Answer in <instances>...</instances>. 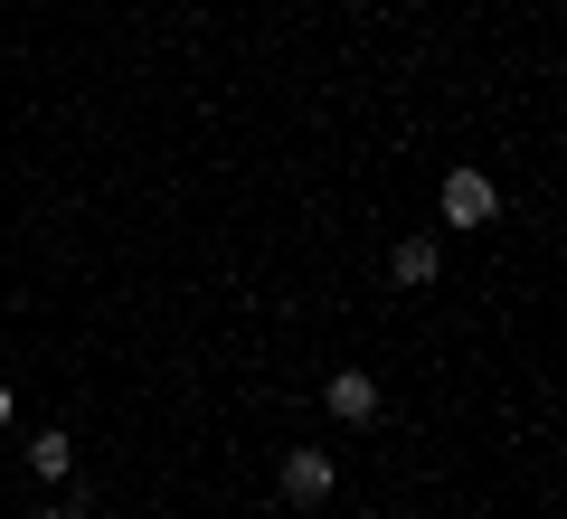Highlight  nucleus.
Segmentation results:
<instances>
[{"instance_id":"0eeeda50","label":"nucleus","mask_w":567,"mask_h":519,"mask_svg":"<svg viewBox=\"0 0 567 519\" xmlns=\"http://www.w3.org/2000/svg\"><path fill=\"white\" fill-rule=\"evenodd\" d=\"M0 425H10V387H0Z\"/></svg>"},{"instance_id":"20e7f679","label":"nucleus","mask_w":567,"mask_h":519,"mask_svg":"<svg viewBox=\"0 0 567 519\" xmlns=\"http://www.w3.org/2000/svg\"><path fill=\"white\" fill-rule=\"evenodd\" d=\"M388 274L398 283H435V237H406L398 256H388Z\"/></svg>"},{"instance_id":"f03ea898","label":"nucleus","mask_w":567,"mask_h":519,"mask_svg":"<svg viewBox=\"0 0 567 519\" xmlns=\"http://www.w3.org/2000/svg\"><path fill=\"white\" fill-rule=\"evenodd\" d=\"M492 218V180L483 170H454L445 180V227H483Z\"/></svg>"},{"instance_id":"7ed1b4c3","label":"nucleus","mask_w":567,"mask_h":519,"mask_svg":"<svg viewBox=\"0 0 567 519\" xmlns=\"http://www.w3.org/2000/svg\"><path fill=\"white\" fill-rule=\"evenodd\" d=\"M322 397H331V416H341V425H369V416H379V378H360V369H341Z\"/></svg>"},{"instance_id":"423d86ee","label":"nucleus","mask_w":567,"mask_h":519,"mask_svg":"<svg viewBox=\"0 0 567 519\" xmlns=\"http://www.w3.org/2000/svg\"><path fill=\"white\" fill-rule=\"evenodd\" d=\"M29 519H76V510H66V500H48V510H29Z\"/></svg>"},{"instance_id":"39448f33","label":"nucleus","mask_w":567,"mask_h":519,"mask_svg":"<svg viewBox=\"0 0 567 519\" xmlns=\"http://www.w3.org/2000/svg\"><path fill=\"white\" fill-rule=\"evenodd\" d=\"M66 463H76V454H66V435H39V444H29V473H39V481H66Z\"/></svg>"},{"instance_id":"f257e3e1","label":"nucleus","mask_w":567,"mask_h":519,"mask_svg":"<svg viewBox=\"0 0 567 519\" xmlns=\"http://www.w3.org/2000/svg\"><path fill=\"white\" fill-rule=\"evenodd\" d=\"M284 500L293 510H322L331 500V454H284Z\"/></svg>"}]
</instances>
